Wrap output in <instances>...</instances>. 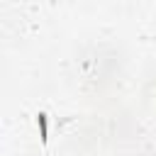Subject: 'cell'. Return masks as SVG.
Masks as SVG:
<instances>
[{
	"label": "cell",
	"instance_id": "cell-1",
	"mask_svg": "<svg viewBox=\"0 0 156 156\" xmlns=\"http://www.w3.org/2000/svg\"><path fill=\"white\" fill-rule=\"evenodd\" d=\"M39 129H41V141L46 144V139H49V136H46V115H44V112L39 115Z\"/></svg>",
	"mask_w": 156,
	"mask_h": 156
}]
</instances>
